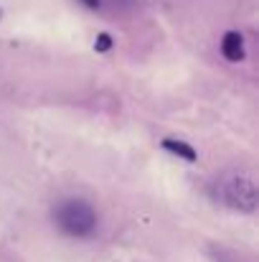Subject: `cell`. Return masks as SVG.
<instances>
[{
  "label": "cell",
  "mask_w": 259,
  "mask_h": 262,
  "mask_svg": "<svg viewBox=\"0 0 259 262\" xmlns=\"http://www.w3.org/2000/svg\"><path fill=\"white\" fill-rule=\"evenodd\" d=\"M51 219H54V227L69 237V239H89L97 227H99V214L97 209L79 199V196H72V199H61L54 211H51Z\"/></svg>",
  "instance_id": "obj_1"
},
{
  "label": "cell",
  "mask_w": 259,
  "mask_h": 262,
  "mask_svg": "<svg viewBox=\"0 0 259 262\" xmlns=\"http://www.w3.org/2000/svg\"><path fill=\"white\" fill-rule=\"evenodd\" d=\"M216 199L239 211H254L257 186L249 173H226L216 181Z\"/></svg>",
  "instance_id": "obj_2"
},
{
  "label": "cell",
  "mask_w": 259,
  "mask_h": 262,
  "mask_svg": "<svg viewBox=\"0 0 259 262\" xmlns=\"http://www.w3.org/2000/svg\"><path fill=\"white\" fill-rule=\"evenodd\" d=\"M221 54L226 61H242L244 59V38L237 31H229L221 38Z\"/></svg>",
  "instance_id": "obj_3"
},
{
  "label": "cell",
  "mask_w": 259,
  "mask_h": 262,
  "mask_svg": "<svg viewBox=\"0 0 259 262\" xmlns=\"http://www.w3.org/2000/svg\"><path fill=\"white\" fill-rule=\"evenodd\" d=\"M163 148H166L168 153H173V156L188 161V163H193V161L198 158V153H196L188 143H183V140H173V138H168V140H163Z\"/></svg>",
  "instance_id": "obj_4"
},
{
  "label": "cell",
  "mask_w": 259,
  "mask_h": 262,
  "mask_svg": "<svg viewBox=\"0 0 259 262\" xmlns=\"http://www.w3.org/2000/svg\"><path fill=\"white\" fill-rule=\"evenodd\" d=\"M94 49H97L99 54H107V51L112 49V38H109V33H99L97 41H94Z\"/></svg>",
  "instance_id": "obj_5"
},
{
  "label": "cell",
  "mask_w": 259,
  "mask_h": 262,
  "mask_svg": "<svg viewBox=\"0 0 259 262\" xmlns=\"http://www.w3.org/2000/svg\"><path fill=\"white\" fill-rule=\"evenodd\" d=\"M82 3H84L86 8H91V10H97V8L102 5V0H82Z\"/></svg>",
  "instance_id": "obj_6"
}]
</instances>
